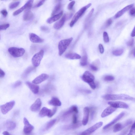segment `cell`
Returning <instances> with one entry per match:
<instances>
[{"mask_svg":"<svg viewBox=\"0 0 135 135\" xmlns=\"http://www.w3.org/2000/svg\"><path fill=\"white\" fill-rule=\"evenodd\" d=\"M102 97L103 99L107 100H122L135 101V98L125 94H107L103 96Z\"/></svg>","mask_w":135,"mask_h":135,"instance_id":"cell-1","label":"cell"},{"mask_svg":"<svg viewBox=\"0 0 135 135\" xmlns=\"http://www.w3.org/2000/svg\"><path fill=\"white\" fill-rule=\"evenodd\" d=\"M83 80L88 84L93 89L96 88V85L94 80V77L93 75L88 71H85L82 77Z\"/></svg>","mask_w":135,"mask_h":135,"instance_id":"cell-2","label":"cell"},{"mask_svg":"<svg viewBox=\"0 0 135 135\" xmlns=\"http://www.w3.org/2000/svg\"><path fill=\"white\" fill-rule=\"evenodd\" d=\"M73 39L72 37H71L69 39L62 40L59 42L58 45V48L59 54L60 56H62L63 54Z\"/></svg>","mask_w":135,"mask_h":135,"instance_id":"cell-3","label":"cell"},{"mask_svg":"<svg viewBox=\"0 0 135 135\" xmlns=\"http://www.w3.org/2000/svg\"><path fill=\"white\" fill-rule=\"evenodd\" d=\"M91 5V3L88 4L82 7L75 14L70 22V26L71 27H72L74 26L79 18L83 15L86 10L90 7Z\"/></svg>","mask_w":135,"mask_h":135,"instance_id":"cell-4","label":"cell"},{"mask_svg":"<svg viewBox=\"0 0 135 135\" xmlns=\"http://www.w3.org/2000/svg\"><path fill=\"white\" fill-rule=\"evenodd\" d=\"M8 51L12 56L17 58L23 56L25 53V50L22 48L11 47L8 49Z\"/></svg>","mask_w":135,"mask_h":135,"instance_id":"cell-5","label":"cell"},{"mask_svg":"<svg viewBox=\"0 0 135 135\" xmlns=\"http://www.w3.org/2000/svg\"><path fill=\"white\" fill-rule=\"evenodd\" d=\"M44 53V50H41L33 56L32 59V61L34 67L36 68L39 66L43 57Z\"/></svg>","mask_w":135,"mask_h":135,"instance_id":"cell-6","label":"cell"},{"mask_svg":"<svg viewBox=\"0 0 135 135\" xmlns=\"http://www.w3.org/2000/svg\"><path fill=\"white\" fill-rule=\"evenodd\" d=\"M103 124V123L100 122L97 123L82 132L79 135H90L100 128Z\"/></svg>","mask_w":135,"mask_h":135,"instance_id":"cell-7","label":"cell"},{"mask_svg":"<svg viewBox=\"0 0 135 135\" xmlns=\"http://www.w3.org/2000/svg\"><path fill=\"white\" fill-rule=\"evenodd\" d=\"M15 102L12 101L2 105L1 109L2 114H6L11 110L14 107Z\"/></svg>","mask_w":135,"mask_h":135,"instance_id":"cell-8","label":"cell"},{"mask_svg":"<svg viewBox=\"0 0 135 135\" xmlns=\"http://www.w3.org/2000/svg\"><path fill=\"white\" fill-rule=\"evenodd\" d=\"M33 1H28L25 4L20 8L15 11L13 14L14 16H16L21 13L25 10H30L32 7L33 3Z\"/></svg>","mask_w":135,"mask_h":135,"instance_id":"cell-9","label":"cell"},{"mask_svg":"<svg viewBox=\"0 0 135 135\" xmlns=\"http://www.w3.org/2000/svg\"><path fill=\"white\" fill-rule=\"evenodd\" d=\"M108 104L110 106L115 109L122 108L127 109L129 106L126 103L121 101H110L108 102Z\"/></svg>","mask_w":135,"mask_h":135,"instance_id":"cell-10","label":"cell"},{"mask_svg":"<svg viewBox=\"0 0 135 135\" xmlns=\"http://www.w3.org/2000/svg\"><path fill=\"white\" fill-rule=\"evenodd\" d=\"M23 121L24 124L23 130L24 133L26 135H29L34 129V127L29 123L26 118H24Z\"/></svg>","mask_w":135,"mask_h":135,"instance_id":"cell-11","label":"cell"},{"mask_svg":"<svg viewBox=\"0 0 135 135\" xmlns=\"http://www.w3.org/2000/svg\"><path fill=\"white\" fill-rule=\"evenodd\" d=\"M49 77V76L48 74H42L34 79L32 82V83L36 85L40 84L47 79Z\"/></svg>","mask_w":135,"mask_h":135,"instance_id":"cell-12","label":"cell"},{"mask_svg":"<svg viewBox=\"0 0 135 135\" xmlns=\"http://www.w3.org/2000/svg\"><path fill=\"white\" fill-rule=\"evenodd\" d=\"M125 114V113L124 112H121L120 114H119L113 120H112L111 122L104 126L103 128V129H106L109 128V127L112 125L114 124L115 123L119 121L120 119H121L122 118H123Z\"/></svg>","mask_w":135,"mask_h":135,"instance_id":"cell-13","label":"cell"},{"mask_svg":"<svg viewBox=\"0 0 135 135\" xmlns=\"http://www.w3.org/2000/svg\"><path fill=\"white\" fill-rule=\"evenodd\" d=\"M42 105V102L39 98L37 99L32 105L30 110L32 112H37L40 109Z\"/></svg>","mask_w":135,"mask_h":135,"instance_id":"cell-14","label":"cell"},{"mask_svg":"<svg viewBox=\"0 0 135 135\" xmlns=\"http://www.w3.org/2000/svg\"><path fill=\"white\" fill-rule=\"evenodd\" d=\"M130 122L127 121L125 123L123 124L122 123H118L116 124L114 126L113 128V131L116 132L122 130L126 126L130 124Z\"/></svg>","mask_w":135,"mask_h":135,"instance_id":"cell-15","label":"cell"},{"mask_svg":"<svg viewBox=\"0 0 135 135\" xmlns=\"http://www.w3.org/2000/svg\"><path fill=\"white\" fill-rule=\"evenodd\" d=\"M29 38L31 42L34 43H41L44 41L43 39L34 33L29 34Z\"/></svg>","mask_w":135,"mask_h":135,"instance_id":"cell-16","label":"cell"},{"mask_svg":"<svg viewBox=\"0 0 135 135\" xmlns=\"http://www.w3.org/2000/svg\"><path fill=\"white\" fill-rule=\"evenodd\" d=\"M25 84L33 93L37 94L38 93L39 89V86L29 81L26 82Z\"/></svg>","mask_w":135,"mask_h":135,"instance_id":"cell-17","label":"cell"},{"mask_svg":"<svg viewBox=\"0 0 135 135\" xmlns=\"http://www.w3.org/2000/svg\"><path fill=\"white\" fill-rule=\"evenodd\" d=\"M134 6L132 4L127 5L120 10L118 11L115 15L114 18L117 19L122 16L127 11L131 9Z\"/></svg>","mask_w":135,"mask_h":135,"instance_id":"cell-18","label":"cell"},{"mask_svg":"<svg viewBox=\"0 0 135 135\" xmlns=\"http://www.w3.org/2000/svg\"><path fill=\"white\" fill-rule=\"evenodd\" d=\"M84 116L82 123L85 126L88 121L90 113L89 109L87 107H85L84 108Z\"/></svg>","mask_w":135,"mask_h":135,"instance_id":"cell-19","label":"cell"},{"mask_svg":"<svg viewBox=\"0 0 135 135\" xmlns=\"http://www.w3.org/2000/svg\"><path fill=\"white\" fill-rule=\"evenodd\" d=\"M67 19L66 15L65 14L60 20L55 24L53 26L54 28L57 30L61 29Z\"/></svg>","mask_w":135,"mask_h":135,"instance_id":"cell-20","label":"cell"},{"mask_svg":"<svg viewBox=\"0 0 135 135\" xmlns=\"http://www.w3.org/2000/svg\"><path fill=\"white\" fill-rule=\"evenodd\" d=\"M4 128L9 131L13 130L16 128V123L11 121H8L5 122L4 124Z\"/></svg>","mask_w":135,"mask_h":135,"instance_id":"cell-21","label":"cell"},{"mask_svg":"<svg viewBox=\"0 0 135 135\" xmlns=\"http://www.w3.org/2000/svg\"><path fill=\"white\" fill-rule=\"evenodd\" d=\"M116 110V109L111 106L109 107L104 110L101 116L102 118L106 117L113 113Z\"/></svg>","mask_w":135,"mask_h":135,"instance_id":"cell-22","label":"cell"},{"mask_svg":"<svg viewBox=\"0 0 135 135\" xmlns=\"http://www.w3.org/2000/svg\"><path fill=\"white\" fill-rule=\"evenodd\" d=\"M48 103L50 105L55 107L61 106L62 104L61 101L56 97H52Z\"/></svg>","mask_w":135,"mask_h":135,"instance_id":"cell-23","label":"cell"},{"mask_svg":"<svg viewBox=\"0 0 135 135\" xmlns=\"http://www.w3.org/2000/svg\"><path fill=\"white\" fill-rule=\"evenodd\" d=\"M63 13V11H61L58 14L48 18L47 21V23L50 24L58 20L62 16Z\"/></svg>","mask_w":135,"mask_h":135,"instance_id":"cell-24","label":"cell"},{"mask_svg":"<svg viewBox=\"0 0 135 135\" xmlns=\"http://www.w3.org/2000/svg\"><path fill=\"white\" fill-rule=\"evenodd\" d=\"M34 16L33 13L30 10L25 11L23 16V19L25 21H29L32 19Z\"/></svg>","mask_w":135,"mask_h":135,"instance_id":"cell-25","label":"cell"},{"mask_svg":"<svg viewBox=\"0 0 135 135\" xmlns=\"http://www.w3.org/2000/svg\"><path fill=\"white\" fill-rule=\"evenodd\" d=\"M35 69V67L34 66H30L28 67L22 74V78L24 79L26 78L29 74L34 70Z\"/></svg>","mask_w":135,"mask_h":135,"instance_id":"cell-26","label":"cell"},{"mask_svg":"<svg viewBox=\"0 0 135 135\" xmlns=\"http://www.w3.org/2000/svg\"><path fill=\"white\" fill-rule=\"evenodd\" d=\"M51 110L48 108L44 107L40 111L39 114V116L41 117H44L49 116L50 114Z\"/></svg>","mask_w":135,"mask_h":135,"instance_id":"cell-27","label":"cell"},{"mask_svg":"<svg viewBox=\"0 0 135 135\" xmlns=\"http://www.w3.org/2000/svg\"><path fill=\"white\" fill-rule=\"evenodd\" d=\"M65 57L70 59H78L81 58L80 55L76 53H68L65 55Z\"/></svg>","mask_w":135,"mask_h":135,"instance_id":"cell-28","label":"cell"},{"mask_svg":"<svg viewBox=\"0 0 135 135\" xmlns=\"http://www.w3.org/2000/svg\"><path fill=\"white\" fill-rule=\"evenodd\" d=\"M57 119H52L49 121L45 126L43 129L44 130V131H47L49 130L54 125Z\"/></svg>","mask_w":135,"mask_h":135,"instance_id":"cell-29","label":"cell"},{"mask_svg":"<svg viewBox=\"0 0 135 135\" xmlns=\"http://www.w3.org/2000/svg\"><path fill=\"white\" fill-rule=\"evenodd\" d=\"M81 125V123L80 122H78L76 124H73L65 126L64 129L66 130L73 129L78 128Z\"/></svg>","mask_w":135,"mask_h":135,"instance_id":"cell-30","label":"cell"},{"mask_svg":"<svg viewBox=\"0 0 135 135\" xmlns=\"http://www.w3.org/2000/svg\"><path fill=\"white\" fill-rule=\"evenodd\" d=\"M73 113H74V112L71 107L68 110L64 112L62 115V117L63 118H65Z\"/></svg>","mask_w":135,"mask_h":135,"instance_id":"cell-31","label":"cell"},{"mask_svg":"<svg viewBox=\"0 0 135 135\" xmlns=\"http://www.w3.org/2000/svg\"><path fill=\"white\" fill-rule=\"evenodd\" d=\"M87 56L86 55H85L81 58L80 64L82 66H85L87 65Z\"/></svg>","mask_w":135,"mask_h":135,"instance_id":"cell-32","label":"cell"},{"mask_svg":"<svg viewBox=\"0 0 135 135\" xmlns=\"http://www.w3.org/2000/svg\"><path fill=\"white\" fill-rule=\"evenodd\" d=\"M62 7V5L61 3L57 4L55 7L53 11L51 13V15L53 16L58 13Z\"/></svg>","mask_w":135,"mask_h":135,"instance_id":"cell-33","label":"cell"},{"mask_svg":"<svg viewBox=\"0 0 135 135\" xmlns=\"http://www.w3.org/2000/svg\"><path fill=\"white\" fill-rule=\"evenodd\" d=\"M124 52V50L122 49H119L114 50L112 52V53L114 55L120 56L122 55Z\"/></svg>","mask_w":135,"mask_h":135,"instance_id":"cell-34","label":"cell"},{"mask_svg":"<svg viewBox=\"0 0 135 135\" xmlns=\"http://www.w3.org/2000/svg\"><path fill=\"white\" fill-rule=\"evenodd\" d=\"M20 2H15L11 3L9 5V8L10 9H13L16 8L20 4Z\"/></svg>","mask_w":135,"mask_h":135,"instance_id":"cell-35","label":"cell"},{"mask_svg":"<svg viewBox=\"0 0 135 135\" xmlns=\"http://www.w3.org/2000/svg\"><path fill=\"white\" fill-rule=\"evenodd\" d=\"M103 38L104 42L105 43H108L109 42V37L107 33L104 32L103 33Z\"/></svg>","mask_w":135,"mask_h":135,"instance_id":"cell-36","label":"cell"},{"mask_svg":"<svg viewBox=\"0 0 135 135\" xmlns=\"http://www.w3.org/2000/svg\"><path fill=\"white\" fill-rule=\"evenodd\" d=\"M22 82L20 80L16 81L13 84L12 87L13 88H16L21 86L22 84Z\"/></svg>","mask_w":135,"mask_h":135,"instance_id":"cell-37","label":"cell"},{"mask_svg":"<svg viewBox=\"0 0 135 135\" xmlns=\"http://www.w3.org/2000/svg\"><path fill=\"white\" fill-rule=\"evenodd\" d=\"M105 81H112L115 79L114 77L111 75H107L105 76L104 79Z\"/></svg>","mask_w":135,"mask_h":135,"instance_id":"cell-38","label":"cell"},{"mask_svg":"<svg viewBox=\"0 0 135 135\" xmlns=\"http://www.w3.org/2000/svg\"><path fill=\"white\" fill-rule=\"evenodd\" d=\"M41 30L45 33H48L50 32V30L49 28L47 26H42L40 28Z\"/></svg>","mask_w":135,"mask_h":135,"instance_id":"cell-39","label":"cell"},{"mask_svg":"<svg viewBox=\"0 0 135 135\" xmlns=\"http://www.w3.org/2000/svg\"><path fill=\"white\" fill-rule=\"evenodd\" d=\"M10 25L9 24H4L0 26V30L1 31L5 30L9 28Z\"/></svg>","mask_w":135,"mask_h":135,"instance_id":"cell-40","label":"cell"},{"mask_svg":"<svg viewBox=\"0 0 135 135\" xmlns=\"http://www.w3.org/2000/svg\"><path fill=\"white\" fill-rule=\"evenodd\" d=\"M57 110V107H55L51 110L50 113L48 117L50 118L53 116L56 113Z\"/></svg>","mask_w":135,"mask_h":135,"instance_id":"cell-41","label":"cell"},{"mask_svg":"<svg viewBox=\"0 0 135 135\" xmlns=\"http://www.w3.org/2000/svg\"><path fill=\"white\" fill-rule=\"evenodd\" d=\"M89 110L91 112V119H93V118L96 113V109L94 107H92L91 108L90 110V109Z\"/></svg>","mask_w":135,"mask_h":135,"instance_id":"cell-42","label":"cell"},{"mask_svg":"<svg viewBox=\"0 0 135 135\" xmlns=\"http://www.w3.org/2000/svg\"><path fill=\"white\" fill-rule=\"evenodd\" d=\"M75 3V2L73 1L70 2L68 6V9L70 10H72L73 8V6Z\"/></svg>","mask_w":135,"mask_h":135,"instance_id":"cell-43","label":"cell"},{"mask_svg":"<svg viewBox=\"0 0 135 135\" xmlns=\"http://www.w3.org/2000/svg\"><path fill=\"white\" fill-rule=\"evenodd\" d=\"M134 43V39H132L127 42V45L128 46L130 47H132Z\"/></svg>","mask_w":135,"mask_h":135,"instance_id":"cell-44","label":"cell"},{"mask_svg":"<svg viewBox=\"0 0 135 135\" xmlns=\"http://www.w3.org/2000/svg\"><path fill=\"white\" fill-rule=\"evenodd\" d=\"M72 123L73 124H76L78 122L77 121V117L75 114H74L73 116Z\"/></svg>","mask_w":135,"mask_h":135,"instance_id":"cell-45","label":"cell"},{"mask_svg":"<svg viewBox=\"0 0 135 135\" xmlns=\"http://www.w3.org/2000/svg\"><path fill=\"white\" fill-rule=\"evenodd\" d=\"M112 20L111 19H108L106 21V22L105 26L106 27H107L110 26L112 24Z\"/></svg>","mask_w":135,"mask_h":135,"instance_id":"cell-46","label":"cell"},{"mask_svg":"<svg viewBox=\"0 0 135 135\" xmlns=\"http://www.w3.org/2000/svg\"><path fill=\"white\" fill-rule=\"evenodd\" d=\"M127 135H135V128L131 127L129 133Z\"/></svg>","mask_w":135,"mask_h":135,"instance_id":"cell-47","label":"cell"},{"mask_svg":"<svg viewBox=\"0 0 135 135\" xmlns=\"http://www.w3.org/2000/svg\"><path fill=\"white\" fill-rule=\"evenodd\" d=\"M45 1H39L38 3H37L35 5V7H39L41 6L45 2Z\"/></svg>","mask_w":135,"mask_h":135,"instance_id":"cell-48","label":"cell"},{"mask_svg":"<svg viewBox=\"0 0 135 135\" xmlns=\"http://www.w3.org/2000/svg\"><path fill=\"white\" fill-rule=\"evenodd\" d=\"M129 14L132 17H135V8H132L130 11Z\"/></svg>","mask_w":135,"mask_h":135,"instance_id":"cell-49","label":"cell"},{"mask_svg":"<svg viewBox=\"0 0 135 135\" xmlns=\"http://www.w3.org/2000/svg\"><path fill=\"white\" fill-rule=\"evenodd\" d=\"M99 47L100 53L101 54L103 53L104 49L103 45L102 44H100L99 45Z\"/></svg>","mask_w":135,"mask_h":135,"instance_id":"cell-50","label":"cell"},{"mask_svg":"<svg viewBox=\"0 0 135 135\" xmlns=\"http://www.w3.org/2000/svg\"><path fill=\"white\" fill-rule=\"evenodd\" d=\"M1 12L3 16L5 17H6L7 16V15H8V12L5 9H3L2 10Z\"/></svg>","mask_w":135,"mask_h":135,"instance_id":"cell-51","label":"cell"},{"mask_svg":"<svg viewBox=\"0 0 135 135\" xmlns=\"http://www.w3.org/2000/svg\"><path fill=\"white\" fill-rule=\"evenodd\" d=\"M91 69L92 70L94 71H96L98 70V68H97V67L94 65L93 64H91L90 66Z\"/></svg>","mask_w":135,"mask_h":135,"instance_id":"cell-52","label":"cell"},{"mask_svg":"<svg viewBox=\"0 0 135 135\" xmlns=\"http://www.w3.org/2000/svg\"><path fill=\"white\" fill-rule=\"evenodd\" d=\"M5 76V72L1 69L0 71V78H4Z\"/></svg>","mask_w":135,"mask_h":135,"instance_id":"cell-53","label":"cell"},{"mask_svg":"<svg viewBox=\"0 0 135 135\" xmlns=\"http://www.w3.org/2000/svg\"><path fill=\"white\" fill-rule=\"evenodd\" d=\"M131 35L132 37L135 36V25L132 31Z\"/></svg>","mask_w":135,"mask_h":135,"instance_id":"cell-54","label":"cell"},{"mask_svg":"<svg viewBox=\"0 0 135 135\" xmlns=\"http://www.w3.org/2000/svg\"><path fill=\"white\" fill-rule=\"evenodd\" d=\"M131 54L135 57V48L131 51Z\"/></svg>","mask_w":135,"mask_h":135,"instance_id":"cell-55","label":"cell"},{"mask_svg":"<svg viewBox=\"0 0 135 135\" xmlns=\"http://www.w3.org/2000/svg\"><path fill=\"white\" fill-rule=\"evenodd\" d=\"M3 135H12L9 132L7 131L4 132L3 133Z\"/></svg>","mask_w":135,"mask_h":135,"instance_id":"cell-56","label":"cell"},{"mask_svg":"<svg viewBox=\"0 0 135 135\" xmlns=\"http://www.w3.org/2000/svg\"><path fill=\"white\" fill-rule=\"evenodd\" d=\"M128 129H127L126 130L124 131L121 133L120 135H125L126 133L127 132V130H128Z\"/></svg>","mask_w":135,"mask_h":135,"instance_id":"cell-57","label":"cell"},{"mask_svg":"<svg viewBox=\"0 0 135 135\" xmlns=\"http://www.w3.org/2000/svg\"><path fill=\"white\" fill-rule=\"evenodd\" d=\"M131 127H133V128H135V121L132 126Z\"/></svg>","mask_w":135,"mask_h":135,"instance_id":"cell-58","label":"cell"}]
</instances>
